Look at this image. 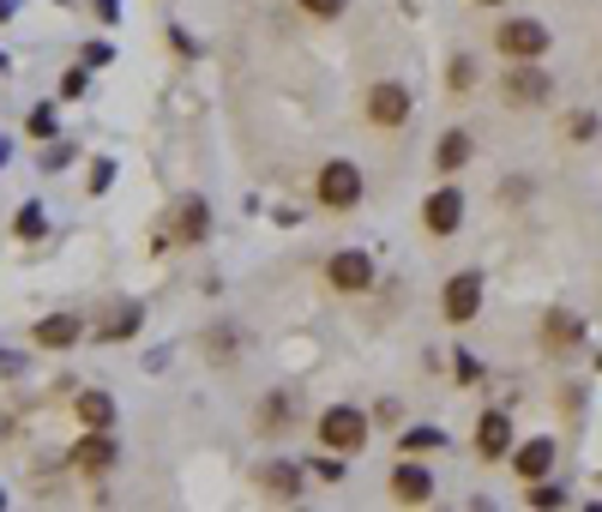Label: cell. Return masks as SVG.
I'll use <instances>...</instances> for the list:
<instances>
[{
    "label": "cell",
    "instance_id": "obj_6",
    "mask_svg": "<svg viewBox=\"0 0 602 512\" xmlns=\"http://www.w3.org/2000/svg\"><path fill=\"white\" fill-rule=\"evenodd\" d=\"M422 224H428V236H452V229L464 224V194H458V187H440V194H428V205H422Z\"/></svg>",
    "mask_w": 602,
    "mask_h": 512
},
{
    "label": "cell",
    "instance_id": "obj_18",
    "mask_svg": "<svg viewBox=\"0 0 602 512\" xmlns=\"http://www.w3.org/2000/svg\"><path fill=\"white\" fill-rule=\"evenodd\" d=\"M464 157H470V139H464V134H446V139H440V169H458Z\"/></svg>",
    "mask_w": 602,
    "mask_h": 512
},
{
    "label": "cell",
    "instance_id": "obj_16",
    "mask_svg": "<svg viewBox=\"0 0 602 512\" xmlns=\"http://www.w3.org/2000/svg\"><path fill=\"white\" fill-rule=\"evenodd\" d=\"M542 344H549V349H579V319L549 314V319H542Z\"/></svg>",
    "mask_w": 602,
    "mask_h": 512
},
{
    "label": "cell",
    "instance_id": "obj_19",
    "mask_svg": "<svg viewBox=\"0 0 602 512\" xmlns=\"http://www.w3.org/2000/svg\"><path fill=\"white\" fill-rule=\"evenodd\" d=\"M422 446H440V429H409L404 434V452H422Z\"/></svg>",
    "mask_w": 602,
    "mask_h": 512
},
{
    "label": "cell",
    "instance_id": "obj_15",
    "mask_svg": "<svg viewBox=\"0 0 602 512\" xmlns=\"http://www.w3.org/2000/svg\"><path fill=\"white\" fill-rule=\"evenodd\" d=\"M79 422L85 429H115V398L109 392H79Z\"/></svg>",
    "mask_w": 602,
    "mask_h": 512
},
{
    "label": "cell",
    "instance_id": "obj_9",
    "mask_svg": "<svg viewBox=\"0 0 602 512\" xmlns=\"http://www.w3.org/2000/svg\"><path fill=\"white\" fill-rule=\"evenodd\" d=\"M368 121L374 127H404L409 121V91L404 85H374L368 91Z\"/></svg>",
    "mask_w": 602,
    "mask_h": 512
},
{
    "label": "cell",
    "instance_id": "obj_3",
    "mask_svg": "<svg viewBox=\"0 0 602 512\" xmlns=\"http://www.w3.org/2000/svg\"><path fill=\"white\" fill-rule=\"evenodd\" d=\"M494 42H501L512 61H542V49H549V24H536V19H506Z\"/></svg>",
    "mask_w": 602,
    "mask_h": 512
},
{
    "label": "cell",
    "instance_id": "obj_23",
    "mask_svg": "<svg viewBox=\"0 0 602 512\" xmlns=\"http://www.w3.org/2000/svg\"><path fill=\"white\" fill-rule=\"evenodd\" d=\"M531 501H536V506H561L566 494H561V489H549V482H536V489H531Z\"/></svg>",
    "mask_w": 602,
    "mask_h": 512
},
{
    "label": "cell",
    "instance_id": "obj_7",
    "mask_svg": "<svg viewBox=\"0 0 602 512\" xmlns=\"http://www.w3.org/2000/svg\"><path fill=\"white\" fill-rule=\"evenodd\" d=\"M115 452H121V446H115V434H109V429H91L79 446H72V471H85V476H102V471L115 464Z\"/></svg>",
    "mask_w": 602,
    "mask_h": 512
},
{
    "label": "cell",
    "instance_id": "obj_21",
    "mask_svg": "<svg viewBox=\"0 0 602 512\" xmlns=\"http://www.w3.org/2000/svg\"><path fill=\"white\" fill-rule=\"evenodd\" d=\"M134 326H139V307H127L121 319H109V332H102V338H127V332H134Z\"/></svg>",
    "mask_w": 602,
    "mask_h": 512
},
{
    "label": "cell",
    "instance_id": "obj_10",
    "mask_svg": "<svg viewBox=\"0 0 602 512\" xmlns=\"http://www.w3.org/2000/svg\"><path fill=\"white\" fill-rule=\"evenodd\" d=\"M512 471H519L524 482H542V476H549V471H554V441H549V434H542V441H524L519 452H512Z\"/></svg>",
    "mask_w": 602,
    "mask_h": 512
},
{
    "label": "cell",
    "instance_id": "obj_4",
    "mask_svg": "<svg viewBox=\"0 0 602 512\" xmlns=\"http://www.w3.org/2000/svg\"><path fill=\"white\" fill-rule=\"evenodd\" d=\"M326 284L337 289V296H362V289L374 284V259H368V254H332Z\"/></svg>",
    "mask_w": 602,
    "mask_h": 512
},
{
    "label": "cell",
    "instance_id": "obj_24",
    "mask_svg": "<svg viewBox=\"0 0 602 512\" xmlns=\"http://www.w3.org/2000/svg\"><path fill=\"white\" fill-rule=\"evenodd\" d=\"M476 7H501V0H476Z\"/></svg>",
    "mask_w": 602,
    "mask_h": 512
},
{
    "label": "cell",
    "instance_id": "obj_12",
    "mask_svg": "<svg viewBox=\"0 0 602 512\" xmlns=\"http://www.w3.org/2000/svg\"><path fill=\"white\" fill-rule=\"evenodd\" d=\"M31 338H37L42 349H67V344L85 338V326H79V314H49V319H42V326L31 332Z\"/></svg>",
    "mask_w": 602,
    "mask_h": 512
},
{
    "label": "cell",
    "instance_id": "obj_1",
    "mask_svg": "<svg viewBox=\"0 0 602 512\" xmlns=\"http://www.w3.org/2000/svg\"><path fill=\"white\" fill-rule=\"evenodd\" d=\"M319 441H326L332 452H356V446H368V416H362L356 404H332L326 416H319Z\"/></svg>",
    "mask_w": 602,
    "mask_h": 512
},
{
    "label": "cell",
    "instance_id": "obj_13",
    "mask_svg": "<svg viewBox=\"0 0 602 512\" xmlns=\"http://www.w3.org/2000/svg\"><path fill=\"white\" fill-rule=\"evenodd\" d=\"M512 441V422H506V410H488L482 416V429H476V446H482V459H501Z\"/></svg>",
    "mask_w": 602,
    "mask_h": 512
},
{
    "label": "cell",
    "instance_id": "obj_20",
    "mask_svg": "<svg viewBox=\"0 0 602 512\" xmlns=\"http://www.w3.org/2000/svg\"><path fill=\"white\" fill-rule=\"evenodd\" d=\"M446 79H452V91H470V85H476V67H470V61H452Z\"/></svg>",
    "mask_w": 602,
    "mask_h": 512
},
{
    "label": "cell",
    "instance_id": "obj_5",
    "mask_svg": "<svg viewBox=\"0 0 602 512\" xmlns=\"http://www.w3.org/2000/svg\"><path fill=\"white\" fill-rule=\"evenodd\" d=\"M542 97H554V79H549L542 67L524 61V67H512V72H506V102H519V109H536Z\"/></svg>",
    "mask_w": 602,
    "mask_h": 512
},
{
    "label": "cell",
    "instance_id": "obj_17",
    "mask_svg": "<svg viewBox=\"0 0 602 512\" xmlns=\"http://www.w3.org/2000/svg\"><path fill=\"white\" fill-rule=\"evenodd\" d=\"M169 242H181V247L205 242V199H187V205H181V224H175Z\"/></svg>",
    "mask_w": 602,
    "mask_h": 512
},
{
    "label": "cell",
    "instance_id": "obj_8",
    "mask_svg": "<svg viewBox=\"0 0 602 512\" xmlns=\"http://www.w3.org/2000/svg\"><path fill=\"white\" fill-rule=\"evenodd\" d=\"M440 307H446V319H452V326L476 319V307H482V277H476V272L452 277V284H446V296H440Z\"/></svg>",
    "mask_w": 602,
    "mask_h": 512
},
{
    "label": "cell",
    "instance_id": "obj_14",
    "mask_svg": "<svg viewBox=\"0 0 602 512\" xmlns=\"http://www.w3.org/2000/svg\"><path fill=\"white\" fill-rule=\"evenodd\" d=\"M259 482H266V494H277V501H296V494H302V471H296V464H284V459L266 464Z\"/></svg>",
    "mask_w": 602,
    "mask_h": 512
},
{
    "label": "cell",
    "instance_id": "obj_11",
    "mask_svg": "<svg viewBox=\"0 0 602 512\" xmlns=\"http://www.w3.org/2000/svg\"><path fill=\"white\" fill-rule=\"evenodd\" d=\"M392 494H398L404 506H422L434 494V476L422 471V464H398V471H392Z\"/></svg>",
    "mask_w": 602,
    "mask_h": 512
},
{
    "label": "cell",
    "instance_id": "obj_2",
    "mask_svg": "<svg viewBox=\"0 0 602 512\" xmlns=\"http://www.w3.org/2000/svg\"><path fill=\"white\" fill-rule=\"evenodd\" d=\"M314 194H319V205H332V211H349V205L362 199V169L337 157V164L319 169V187H314Z\"/></svg>",
    "mask_w": 602,
    "mask_h": 512
},
{
    "label": "cell",
    "instance_id": "obj_22",
    "mask_svg": "<svg viewBox=\"0 0 602 512\" xmlns=\"http://www.w3.org/2000/svg\"><path fill=\"white\" fill-rule=\"evenodd\" d=\"M302 12H314V19H337V12H344V0H302Z\"/></svg>",
    "mask_w": 602,
    "mask_h": 512
}]
</instances>
